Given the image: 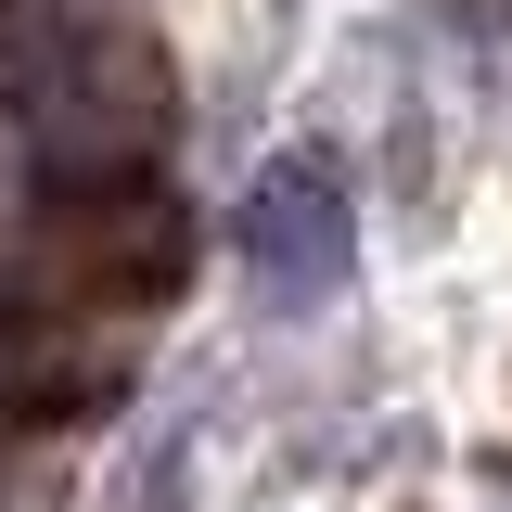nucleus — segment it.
<instances>
[{"label":"nucleus","instance_id":"obj_2","mask_svg":"<svg viewBox=\"0 0 512 512\" xmlns=\"http://www.w3.org/2000/svg\"><path fill=\"white\" fill-rule=\"evenodd\" d=\"M244 282H256V308H282V320H308L346 295V269H359V205H346V167L333 154H269L244 192Z\"/></svg>","mask_w":512,"mask_h":512},{"label":"nucleus","instance_id":"obj_1","mask_svg":"<svg viewBox=\"0 0 512 512\" xmlns=\"http://www.w3.org/2000/svg\"><path fill=\"white\" fill-rule=\"evenodd\" d=\"M0 116L26 128V154L52 180H128V167H154V141L180 116V77L154 52V26L116 0H13L0 13Z\"/></svg>","mask_w":512,"mask_h":512},{"label":"nucleus","instance_id":"obj_3","mask_svg":"<svg viewBox=\"0 0 512 512\" xmlns=\"http://www.w3.org/2000/svg\"><path fill=\"white\" fill-rule=\"evenodd\" d=\"M52 359H39V346H26V333H13V320H0V423H26V410H39V397H52Z\"/></svg>","mask_w":512,"mask_h":512}]
</instances>
